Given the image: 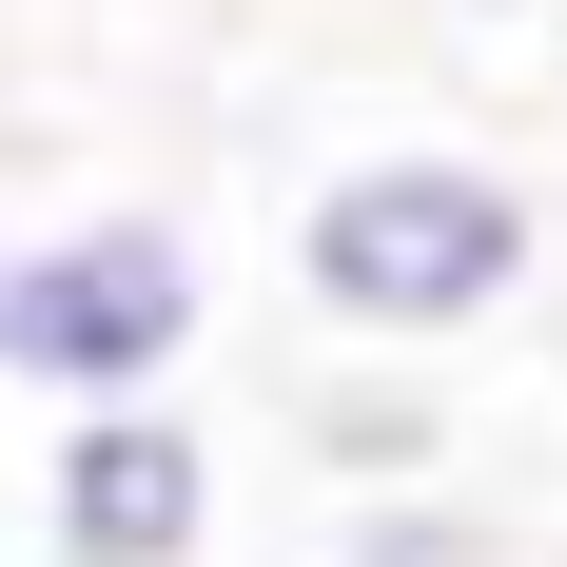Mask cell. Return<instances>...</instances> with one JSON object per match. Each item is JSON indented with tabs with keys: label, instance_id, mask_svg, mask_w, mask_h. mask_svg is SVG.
I'll list each match as a JSON object with an SVG mask.
<instances>
[{
	"label": "cell",
	"instance_id": "obj_1",
	"mask_svg": "<svg viewBox=\"0 0 567 567\" xmlns=\"http://www.w3.org/2000/svg\"><path fill=\"white\" fill-rule=\"evenodd\" d=\"M528 275H548V196L470 137H372L293 196V293L333 352H451V333H509Z\"/></svg>",
	"mask_w": 567,
	"mask_h": 567
},
{
	"label": "cell",
	"instance_id": "obj_2",
	"mask_svg": "<svg viewBox=\"0 0 567 567\" xmlns=\"http://www.w3.org/2000/svg\"><path fill=\"white\" fill-rule=\"evenodd\" d=\"M196 333H216V235L176 196H79V216L0 235V392L117 411V392H176Z\"/></svg>",
	"mask_w": 567,
	"mask_h": 567
},
{
	"label": "cell",
	"instance_id": "obj_5",
	"mask_svg": "<svg viewBox=\"0 0 567 567\" xmlns=\"http://www.w3.org/2000/svg\"><path fill=\"white\" fill-rule=\"evenodd\" d=\"M313 567H509V528L470 509V489H352Z\"/></svg>",
	"mask_w": 567,
	"mask_h": 567
},
{
	"label": "cell",
	"instance_id": "obj_4",
	"mask_svg": "<svg viewBox=\"0 0 567 567\" xmlns=\"http://www.w3.org/2000/svg\"><path fill=\"white\" fill-rule=\"evenodd\" d=\"M293 451L333 470V509H352V489H431V451H451V431H431V392H411V372H313V392H293Z\"/></svg>",
	"mask_w": 567,
	"mask_h": 567
},
{
	"label": "cell",
	"instance_id": "obj_7",
	"mask_svg": "<svg viewBox=\"0 0 567 567\" xmlns=\"http://www.w3.org/2000/svg\"><path fill=\"white\" fill-rule=\"evenodd\" d=\"M293 567H313V548H293Z\"/></svg>",
	"mask_w": 567,
	"mask_h": 567
},
{
	"label": "cell",
	"instance_id": "obj_3",
	"mask_svg": "<svg viewBox=\"0 0 567 567\" xmlns=\"http://www.w3.org/2000/svg\"><path fill=\"white\" fill-rule=\"evenodd\" d=\"M40 567H216V431L176 392L59 411L40 451Z\"/></svg>",
	"mask_w": 567,
	"mask_h": 567
},
{
	"label": "cell",
	"instance_id": "obj_6",
	"mask_svg": "<svg viewBox=\"0 0 567 567\" xmlns=\"http://www.w3.org/2000/svg\"><path fill=\"white\" fill-rule=\"evenodd\" d=\"M548 235H567V196H548Z\"/></svg>",
	"mask_w": 567,
	"mask_h": 567
}]
</instances>
